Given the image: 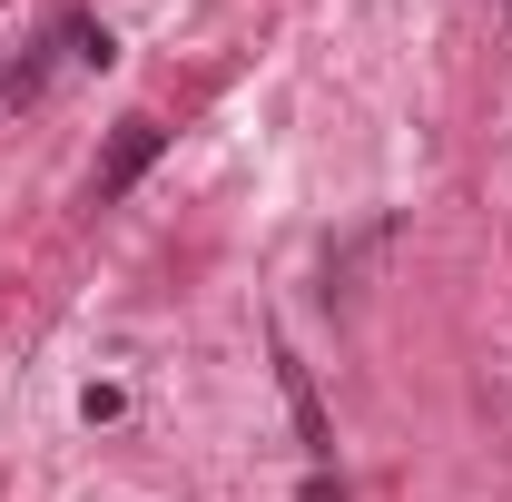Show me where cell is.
I'll use <instances>...</instances> for the list:
<instances>
[{
    "label": "cell",
    "mask_w": 512,
    "mask_h": 502,
    "mask_svg": "<svg viewBox=\"0 0 512 502\" xmlns=\"http://www.w3.org/2000/svg\"><path fill=\"white\" fill-rule=\"evenodd\" d=\"M50 50H69V60H89V69H109V60H119V40H109V20H89V10H69L60 30H50Z\"/></svg>",
    "instance_id": "obj_4"
},
{
    "label": "cell",
    "mask_w": 512,
    "mask_h": 502,
    "mask_svg": "<svg viewBox=\"0 0 512 502\" xmlns=\"http://www.w3.org/2000/svg\"><path fill=\"white\" fill-rule=\"evenodd\" d=\"M384 256H394V217H365L355 237H335V247H325V306H355L384 276Z\"/></svg>",
    "instance_id": "obj_1"
},
{
    "label": "cell",
    "mask_w": 512,
    "mask_h": 502,
    "mask_svg": "<svg viewBox=\"0 0 512 502\" xmlns=\"http://www.w3.org/2000/svg\"><path fill=\"white\" fill-rule=\"evenodd\" d=\"M276 384H286V414H296L306 463H335V424H325V394H316V375L296 365V345H276Z\"/></svg>",
    "instance_id": "obj_3"
},
{
    "label": "cell",
    "mask_w": 512,
    "mask_h": 502,
    "mask_svg": "<svg viewBox=\"0 0 512 502\" xmlns=\"http://www.w3.org/2000/svg\"><path fill=\"white\" fill-rule=\"evenodd\" d=\"M0 99H10V60H0Z\"/></svg>",
    "instance_id": "obj_5"
},
{
    "label": "cell",
    "mask_w": 512,
    "mask_h": 502,
    "mask_svg": "<svg viewBox=\"0 0 512 502\" xmlns=\"http://www.w3.org/2000/svg\"><path fill=\"white\" fill-rule=\"evenodd\" d=\"M158 148H168V128L148 119V109H128V119L109 128V148H99V178H89V188H99V197H128L148 168H158Z\"/></svg>",
    "instance_id": "obj_2"
},
{
    "label": "cell",
    "mask_w": 512,
    "mask_h": 502,
    "mask_svg": "<svg viewBox=\"0 0 512 502\" xmlns=\"http://www.w3.org/2000/svg\"><path fill=\"white\" fill-rule=\"evenodd\" d=\"M503 10H512V0H503Z\"/></svg>",
    "instance_id": "obj_6"
}]
</instances>
